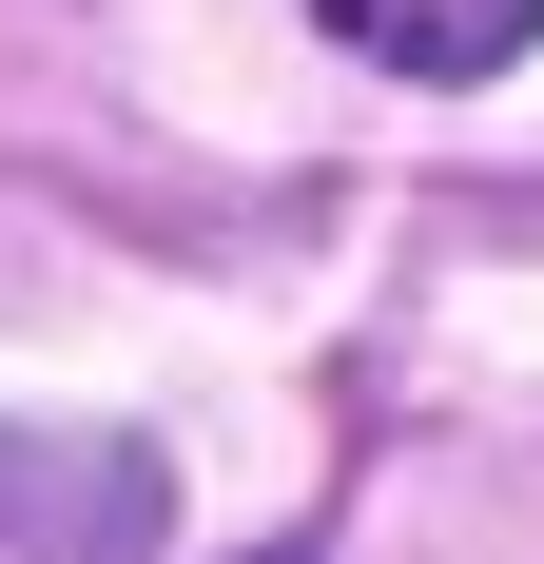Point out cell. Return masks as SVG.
I'll list each match as a JSON object with an SVG mask.
<instances>
[{
	"label": "cell",
	"mask_w": 544,
	"mask_h": 564,
	"mask_svg": "<svg viewBox=\"0 0 544 564\" xmlns=\"http://www.w3.org/2000/svg\"><path fill=\"white\" fill-rule=\"evenodd\" d=\"M350 58H389V78H505V58L544 40V0H312Z\"/></svg>",
	"instance_id": "cell-2"
},
{
	"label": "cell",
	"mask_w": 544,
	"mask_h": 564,
	"mask_svg": "<svg viewBox=\"0 0 544 564\" xmlns=\"http://www.w3.org/2000/svg\"><path fill=\"white\" fill-rule=\"evenodd\" d=\"M175 545V467L137 429H0V564H137Z\"/></svg>",
	"instance_id": "cell-1"
}]
</instances>
